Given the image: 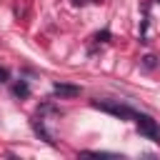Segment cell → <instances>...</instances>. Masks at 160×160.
I'll return each instance as SVG.
<instances>
[{"label":"cell","mask_w":160,"mask_h":160,"mask_svg":"<svg viewBox=\"0 0 160 160\" xmlns=\"http://www.w3.org/2000/svg\"><path fill=\"white\" fill-rule=\"evenodd\" d=\"M52 92H55V95H62V98H75V95H80V88L65 85V82H55V85H52Z\"/></svg>","instance_id":"3"},{"label":"cell","mask_w":160,"mask_h":160,"mask_svg":"<svg viewBox=\"0 0 160 160\" xmlns=\"http://www.w3.org/2000/svg\"><path fill=\"white\" fill-rule=\"evenodd\" d=\"M132 120H135V128L140 130V135H145V138L152 140V142H160V125H158L150 115L132 112Z\"/></svg>","instance_id":"1"},{"label":"cell","mask_w":160,"mask_h":160,"mask_svg":"<svg viewBox=\"0 0 160 160\" xmlns=\"http://www.w3.org/2000/svg\"><path fill=\"white\" fill-rule=\"evenodd\" d=\"M32 130H35V132H38V135H40V138H42V140L48 142V145H55L52 135H50V132L45 130V122H42V118H35V120H32Z\"/></svg>","instance_id":"4"},{"label":"cell","mask_w":160,"mask_h":160,"mask_svg":"<svg viewBox=\"0 0 160 160\" xmlns=\"http://www.w3.org/2000/svg\"><path fill=\"white\" fill-rule=\"evenodd\" d=\"M142 65H145V68H148V70H150V68H152V65H155V58H152V55H148V58H145V62H142Z\"/></svg>","instance_id":"6"},{"label":"cell","mask_w":160,"mask_h":160,"mask_svg":"<svg viewBox=\"0 0 160 160\" xmlns=\"http://www.w3.org/2000/svg\"><path fill=\"white\" fill-rule=\"evenodd\" d=\"M92 108H98V110H102V112H110V115H115V118H132V108H128V105H122V102H112V100H92Z\"/></svg>","instance_id":"2"},{"label":"cell","mask_w":160,"mask_h":160,"mask_svg":"<svg viewBox=\"0 0 160 160\" xmlns=\"http://www.w3.org/2000/svg\"><path fill=\"white\" fill-rule=\"evenodd\" d=\"M28 92H30V88H28V82H18V85H15V95H22V98H25Z\"/></svg>","instance_id":"5"},{"label":"cell","mask_w":160,"mask_h":160,"mask_svg":"<svg viewBox=\"0 0 160 160\" xmlns=\"http://www.w3.org/2000/svg\"><path fill=\"white\" fill-rule=\"evenodd\" d=\"M8 75H10V72H8V68H0V82H5V80H8Z\"/></svg>","instance_id":"7"}]
</instances>
